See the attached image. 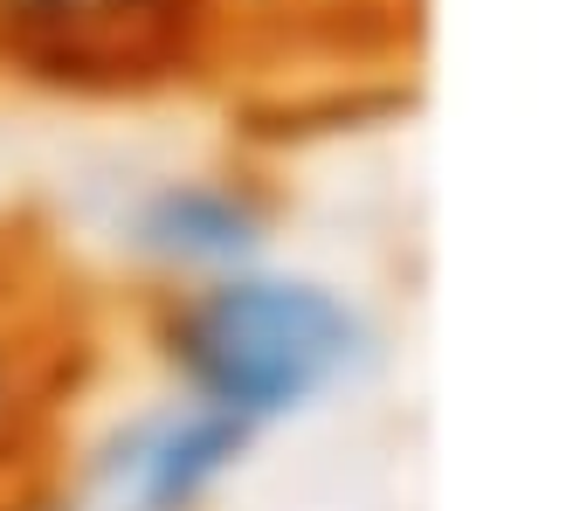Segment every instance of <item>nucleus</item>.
<instances>
[{
  "label": "nucleus",
  "mask_w": 566,
  "mask_h": 511,
  "mask_svg": "<svg viewBox=\"0 0 566 511\" xmlns=\"http://www.w3.org/2000/svg\"><path fill=\"white\" fill-rule=\"evenodd\" d=\"M249 449H256V436H242L235 421L174 401L166 415L138 421V436L118 449L111 498H118V511H201L242 470Z\"/></svg>",
  "instance_id": "obj_2"
},
{
  "label": "nucleus",
  "mask_w": 566,
  "mask_h": 511,
  "mask_svg": "<svg viewBox=\"0 0 566 511\" xmlns=\"http://www.w3.org/2000/svg\"><path fill=\"white\" fill-rule=\"evenodd\" d=\"M138 249L180 291L249 270V263H263V201L235 180H174L153 194L146 221H138Z\"/></svg>",
  "instance_id": "obj_3"
},
{
  "label": "nucleus",
  "mask_w": 566,
  "mask_h": 511,
  "mask_svg": "<svg viewBox=\"0 0 566 511\" xmlns=\"http://www.w3.org/2000/svg\"><path fill=\"white\" fill-rule=\"evenodd\" d=\"M359 346V311L332 283L283 277L263 263L174 291L159 325L174 401L235 421L256 442L291 415L318 408L353 374Z\"/></svg>",
  "instance_id": "obj_1"
},
{
  "label": "nucleus",
  "mask_w": 566,
  "mask_h": 511,
  "mask_svg": "<svg viewBox=\"0 0 566 511\" xmlns=\"http://www.w3.org/2000/svg\"><path fill=\"white\" fill-rule=\"evenodd\" d=\"M55 380H63V353H55L35 298L0 277V498L35 484V449L55 415Z\"/></svg>",
  "instance_id": "obj_5"
},
{
  "label": "nucleus",
  "mask_w": 566,
  "mask_h": 511,
  "mask_svg": "<svg viewBox=\"0 0 566 511\" xmlns=\"http://www.w3.org/2000/svg\"><path fill=\"white\" fill-rule=\"evenodd\" d=\"M0 511H70V504L49 498L42 484H28V491H8V498H0Z\"/></svg>",
  "instance_id": "obj_6"
},
{
  "label": "nucleus",
  "mask_w": 566,
  "mask_h": 511,
  "mask_svg": "<svg viewBox=\"0 0 566 511\" xmlns=\"http://www.w3.org/2000/svg\"><path fill=\"white\" fill-rule=\"evenodd\" d=\"M187 0H0V42L28 63H138L180 28Z\"/></svg>",
  "instance_id": "obj_4"
}]
</instances>
